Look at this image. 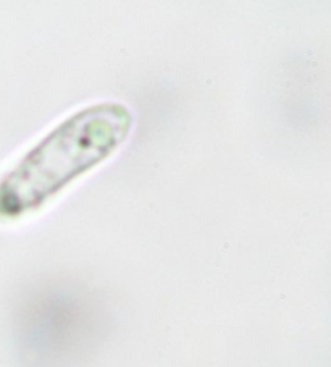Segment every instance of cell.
Here are the masks:
<instances>
[{
  "label": "cell",
  "instance_id": "obj_1",
  "mask_svg": "<svg viewBox=\"0 0 331 367\" xmlns=\"http://www.w3.org/2000/svg\"><path fill=\"white\" fill-rule=\"evenodd\" d=\"M133 115L118 102L84 107L55 125L0 176V220L23 219L114 154Z\"/></svg>",
  "mask_w": 331,
  "mask_h": 367
}]
</instances>
